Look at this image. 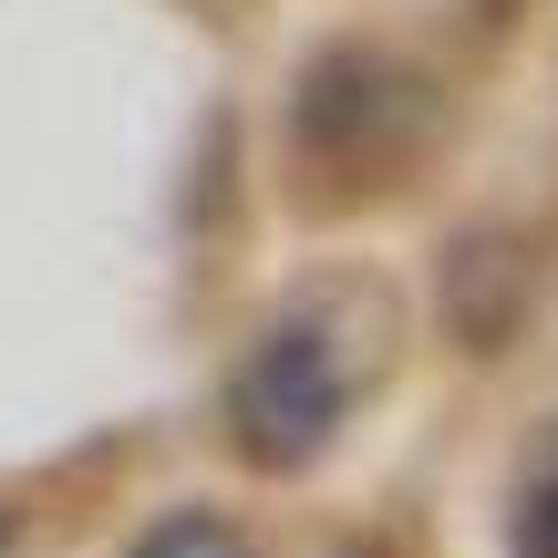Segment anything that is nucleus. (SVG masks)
I'll use <instances>...</instances> for the list:
<instances>
[{
  "label": "nucleus",
  "instance_id": "nucleus-1",
  "mask_svg": "<svg viewBox=\"0 0 558 558\" xmlns=\"http://www.w3.org/2000/svg\"><path fill=\"white\" fill-rule=\"evenodd\" d=\"M373 362V311L352 290H300L248 331L239 373H228V445L259 476H300L311 456H331L352 383Z\"/></svg>",
  "mask_w": 558,
  "mask_h": 558
},
{
  "label": "nucleus",
  "instance_id": "nucleus-2",
  "mask_svg": "<svg viewBox=\"0 0 558 558\" xmlns=\"http://www.w3.org/2000/svg\"><path fill=\"white\" fill-rule=\"evenodd\" d=\"M279 145H290V177L311 207H352L403 186V166L424 156V83L403 73L383 41H320L290 83V114H279Z\"/></svg>",
  "mask_w": 558,
  "mask_h": 558
},
{
  "label": "nucleus",
  "instance_id": "nucleus-3",
  "mask_svg": "<svg viewBox=\"0 0 558 558\" xmlns=\"http://www.w3.org/2000/svg\"><path fill=\"white\" fill-rule=\"evenodd\" d=\"M527 290H538V259H527L507 228H476V239L445 259V279H435V300H445V320H456L465 352H497V341L527 320Z\"/></svg>",
  "mask_w": 558,
  "mask_h": 558
},
{
  "label": "nucleus",
  "instance_id": "nucleus-4",
  "mask_svg": "<svg viewBox=\"0 0 558 558\" xmlns=\"http://www.w3.org/2000/svg\"><path fill=\"white\" fill-rule=\"evenodd\" d=\"M507 558H558V435L527 456L518 507H507Z\"/></svg>",
  "mask_w": 558,
  "mask_h": 558
},
{
  "label": "nucleus",
  "instance_id": "nucleus-5",
  "mask_svg": "<svg viewBox=\"0 0 558 558\" xmlns=\"http://www.w3.org/2000/svg\"><path fill=\"white\" fill-rule=\"evenodd\" d=\"M135 558H248V538L218 518V507H177V518H156L135 538Z\"/></svg>",
  "mask_w": 558,
  "mask_h": 558
},
{
  "label": "nucleus",
  "instance_id": "nucleus-6",
  "mask_svg": "<svg viewBox=\"0 0 558 558\" xmlns=\"http://www.w3.org/2000/svg\"><path fill=\"white\" fill-rule=\"evenodd\" d=\"M0 548H11V527H0Z\"/></svg>",
  "mask_w": 558,
  "mask_h": 558
}]
</instances>
